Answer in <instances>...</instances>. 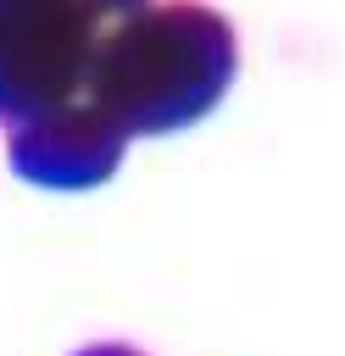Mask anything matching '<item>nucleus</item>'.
Listing matches in <instances>:
<instances>
[{"label": "nucleus", "mask_w": 345, "mask_h": 356, "mask_svg": "<svg viewBox=\"0 0 345 356\" xmlns=\"http://www.w3.org/2000/svg\"><path fill=\"white\" fill-rule=\"evenodd\" d=\"M239 72L234 22L200 0H150L95 44L83 100L134 134H178L217 111Z\"/></svg>", "instance_id": "f257e3e1"}, {"label": "nucleus", "mask_w": 345, "mask_h": 356, "mask_svg": "<svg viewBox=\"0 0 345 356\" xmlns=\"http://www.w3.org/2000/svg\"><path fill=\"white\" fill-rule=\"evenodd\" d=\"M145 6L150 0H0V122L22 128L72 106L89 83L106 22Z\"/></svg>", "instance_id": "f03ea898"}, {"label": "nucleus", "mask_w": 345, "mask_h": 356, "mask_svg": "<svg viewBox=\"0 0 345 356\" xmlns=\"http://www.w3.org/2000/svg\"><path fill=\"white\" fill-rule=\"evenodd\" d=\"M122 150H128V134L111 117H100L89 100H72L11 128L6 161L22 184H39V189H100L122 167Z\"/></svg>", "instance_id": "7ed1b4c3"}, {"label": "nucleus", "mask_w": 345, "mask_h": 356, "mask_svg": "<svg viewBox=\"0 0 345 356\" xmlns=\"http://www.w3.org/2000/svg\"><path fill=\"white\" fill-rule=\"evenodd\" d=\"M78 356H145V350H134V345H111V339H106V345H83Z\"/></svg>", "instance_id": "20e7f679"}]
</instances>
